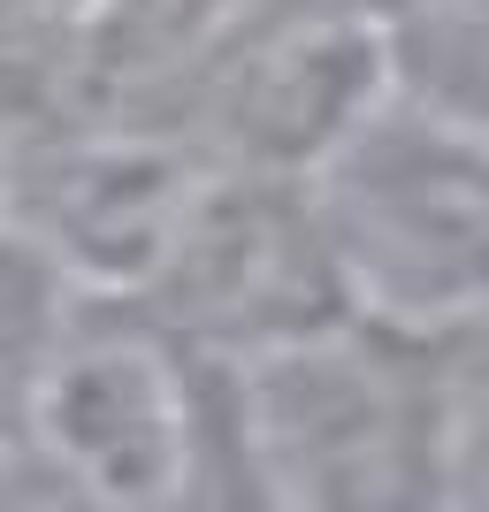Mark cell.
<instances>
[{
    "label": "cell",
    "instance_id": "obj_7",
    "mask_svg": "<svg viewBox=\"0 0 489 512\" xmlns=\"http://www.w3.org/2000/svg\"><path fill=\"white\" fill-rule=\"evenodd\" d=\"M77 291L46 268L23 237L0 230V505L8 497H54L39 467V383L54 367Z\"/></svg>",
    "mask_w": 489,
    "mask_h": 512
},
{
    "label": "cell",
    "instance_id": "obj_6",
    "mask_svg": "<svg viewBox=\"0 0 489 512\" xmlns=\"http://www.w3.org/2000/svg\"><path fill=\"white\" fill-rule=\"evenodd\" d=\"M390 100L375 0H253L184 77L169 123L207 161L314 176Z\"/></svg>",
    "mask_w": 489,
    "mask_h": 512
},
{
    "label": "cell",
    "instance_id": "obj_8",
    "mask_svg": "<svg viewBox=\"0 0 489 512\" xmlns=\"http://www.w3.org/2000/svg\"><path fill=\"white\" fill-rule=\"evenodd\" d=\"M390 92L489 138V0H383Z\"/></svg>",
    "mask_w": 489,
    "mask_h": 512
},
{
    "label": "cell",
    "instance_id": "obj_2",
    "mask_svg": "<svg viewBox=\"0 0 489 512\" xmlns=\"http://www.w3.org/2000/svg\"><path fill=\"white\" fill-rule=\"evenodd\" d=\"M352 314L405 337L489 321V138L390 92L314 169Z\"/></svg>",
    "mask_w": 489,
    "mask_h": 512
},
{
    "label": "cell",
    "instance_id": "obj_5",
    "mask_svg": "<svg viewBox=\"0 0 489 512\" xmlns=\"http://www.w3.org/2000/svg\"><path fill=\"white\" fill-rule=\"evenodd\" d=\"M138 306L207 360H260L329 321H352L337 245L314 207V176L207 161L184 230Z\"/></svg>",
    "mask_w": 489,
    "mask_h": 512
},
{
    "label": "cell",
    "instance_id": "obj_11",
    "mask_svg": "<svg viewBox=\"0 0 489 512\" xmlns=\"http://www.w3.org/2000/svg\"><path fill=\"white\" fill-rule=\"evenodd\" d=\"M0 130H8V123H0Z\"/></svg>",
    "mask_w": 489,
    "mask_h": 512
},
{
    "label": "cell",
    "instance_id": "obj_9",
    "mask_svg": "<svg viewBox=\"0 0 489 512\" xmlns=\"http://www.w3.org/2000/svg\"><path fill=\"white\" fill-rule=\"evenodd\" d=\"M100 0H0V123H39L62 107L69 54Z\"/></svg>",
    "mask_w": 489,
    "mask_h": 512
},
{
    "label": "cell",
    "instance_id": "obj_4",
    "mask_svg": "<svg viewBox=\"0 0 489 512\" xmlns=\"http://www.w3.org/2000/svg\"><path fill=\"white\" fill-rule=\"evenodd\" d=\"M31 428L54 497H92V505L199 497L207 360L176 344L138 299H77Z\"/></svg>",
    "mask_w": 489,
    "mask_h": 512
},
{
    "label": "cell",
    "instance_id": "obj_10",
    "mask_svg": "<svg viewBox=\"0 0 489 512\" xmlns=\"http://www.w3.org/2000/svg\"><path fill=\"white\" fill-rule=\"evenodd\" d=\"M451 497L489 505V383L459 398V421H451Z\"/></svg>",
    "mask_w": 489,
    "mask_h": 512
},
{
    "label": "cell",
    "instance_id": "obj_3",
    "mask_svg": "<svg viewBox=\"0 0 489 512\" xmlns=\"http://www.w3.org/2000/svg\"><path fill=\"white\" fill-rule=\"evenodd\" d=\"M207 153L153 115H39L0 130V230L77 299H146Z\"/></svg>",
    "mask_w": 489,
    "mask_h": 512
},
{
    "label": "cell",
    "instance_id": "obj_1",
    "mask_svg": "<svg viewBox=\"0 0 489 512\" xmlns=\"http://www.w3.org/2000/svg\"><path fill=\"white\" fill-rule=\"evenodd\" d=\"M421 352L428 337L352 314L260 360H230L253 497L321 512L451 497L459 398L428 383Z\"/></svg>",
    "mask_w": 489,
    "mask_h": 512
}]
</instances>
